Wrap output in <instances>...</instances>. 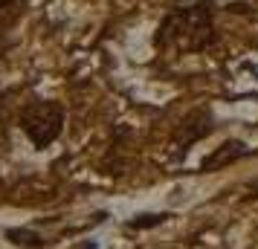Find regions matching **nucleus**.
<instances>
[{
  "label": "nucleus",
  "instance_id": "obj_1",
  "mask_svg": "<svg viewBox=\"0 0 258 249\" xmlns=\"http://www.w3.org/2000/svg\"><path fill=\"white\" fill-rule=\"evenodd\" d=\"M157 49L165 52H200L215 44V18L206 3L180 6L163 18L154 35Z\"/></svg>",
  "mask_w": 258,
  "mask_h": 249
},
{
  "label": "nucleus",
  "instance_id": "obj_4",
  "mask_svg": "<svg viewBox=\"0 0 258 249\" xmlns=\"http://www.w3.org/2000/svg\"><path fill=\"white\" fill-rule=\"evenodd\" d=\"M246 154H249V151H246L244 142L229 139V142H223L221 148H215V151L200 162V168H203V171H215V168L229 165V162H235V159H241V156H246Z\"/></svg>",
  "mask_w": 258,
  "mask_h": 249
},
{
  "label": "nucleus",
  "instance_id": "obj_2",
  "mask_svg": "<svg viewBox=\"0 0 258 249\" xmlns=\"http://www.w3.org/2000/svg\"><path fill=\"white\" fill-rule=\"evenodd\" d=\"M21 128L35 148H47L64 128V110L58 102H32L21 110Z\"/></svg>",
  "mask_w": 258,
  "mask_h": 249
},
{
  "label": "nucleus",
  "instance_id": "obj_3",
  "mask_svg": "<svg viewBox=\"0 0 258 249\" xmlns=\"http://www.w3.org/2000/svg\"><path fill=\"white\" fill-rule=\"evenodd\" d=\"M209 133H212V113L209 110H191V113L180 122V128H177L174 145L186 151L191 142H198V139L209 136Z\"/></svg>",
  "mask_w": 258,
  "mask_h": 249
},
{
  "label": "nucleus",
  "instance_id": "obj_6",
  "mask_svg": "<svg viewBox=\"0 0 258 249\" xmlns=\"http://www.w3.org/2000/svg\"><path fill=\"white\" fill-rule=\"evenodd\" d=\"M168 214H142L140 220H131V226L134 229H145V226H157V223H163Z\"/></svg>",
  "mask_w": 258,
  "mask_h": 249
},
{
  "label": "nucleus",
  "instance_id": "obj_5",
  "mask_svg": "<svg viewBox=\"0 0 258 249\" xmlns=\"http://www.w3.org/2000/svg\"><path fill=\"white\" fill-rule=\"evenodd\" d=\"M6 237L12 240L15 246H26V249H41L44 246V237L35 235V232H29V229H9Z\"/></svg>",
  "mask_w": 258,
  "mask_h": 249
},
{
  "label": "nucleus",
  "instance_id": "obj_7",
  "mask_svg": "<svg viewBox=\"0 0 258 249\" xmlns=\"http://www.w3.org/2000/svg\"><path fill=\"white\" fill-rule=\"evenodd\" d=\"M3 3H6V0H0V6H3Z\"/></svg>",
  "mask_w": 258,
  "mask_h": 249
}]
</instances>
